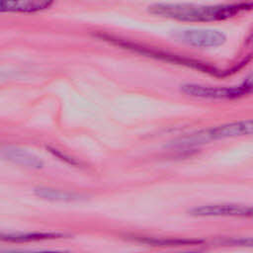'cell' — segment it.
<instances>
[{"label":"cell","mask_w":253,"mask_h":253,"mask_svg":"<svg viewBox=\"0 0 253 253\" xmlns=\"http://www.w3.org/2000/svg\"><path fill=\"white\" fill-rule=\"evenodd\" d=\"M251 3H234L224 5H194V4H155L149 12L161 17L185 22H212L226 20L243 11L251 9Z\"/></svg>","instance_id":"6da1fadb"},{"label":"cell","mask_w":253,"mask_h":253,"mask_svg":"<svg viewBox=\"0 0 253 253\" xmlns=\"http://www.w3.org/2000/svg\"><path fill=\"white\" fill-rule=\"evenodd\" d=\"M252 89L251 77L242 84L233 87H212L200 84H184L181 90L193 97L208 99H234L250 93Z\"/></svg>","instance_id":"7a4b0ae2"},{"label":"cell","mask_w":253,"mask_h":253,"mask_svg":"<svg viewBox=\"0 0 253 253\" xmlns=\"http://www.w3.org/2000/svg\"><path fill=\"white\" fill-rule=\"evenodd\" d=\"M175 38L189 45L197 47H211L222 44L226 38L225 36L213 30L190 29L179 31L175 34Z\"/></svg>","instance_id":"3957f363"},{"label":"cell","mask_w":253,"mask_h":253,"mask_svg":"<svg viewBox=\"0 0 253 253\" xmlns=\"http://www.w3.org/2000/svg\"><path fill=\"white\" fill-rule=\"evenodd\" d=\"M252 121H241L230 124H225L222 126H218L212 128H210L204 133H199L195 135L192 139L194 142L204 141L208 139H217V138H225V137H235L241 135H247L252 133Z\"/></svg>","instance_id":"277c9868"},{"label":"cell","mask_w":253,"mask_h":253,"mask_svg":"<svg viewBox=\"0 0 253 253\" xmlns=\"http://www.w3.org/2000/svg\"><path fill=\"white\" fill-rule=\"evenodd\" d=\"M190 213L195 216H251V207L236 204L207 205L194 208Z\"/></svg>","instance_id":"5b68a950"},{"label":"cell","mask_w":253,"mask_h":253,"mask_svg":"<svg viewBox=\"0 0 253 253\" xmlns=\"http://www.w3.org/2000/svg\"><path fill=\"white\" fill-rule=\"evenodd\" d=\"M54 0H0V14L35 13L45 10Z\"/></svg>","instance_id":"8992f818"},{"label":"cell","mask_w":253,"mask_h":253,"mask_svg":"<svg viewBox=\"0 0 253 253\" xmlns=\"http://www.w3.org/2000/svg\"><path fill=\"white\" fill-rule=\"evenodd\" d=\"M64 236L65 234L60 232H28L16 234H0V240L9 242H28L44 239H54Z\"/></svg>","instance_id":"52a82bcc"},{"label":"cell","mask_w":253,"mask_h":253,"mask_svg":"<svg viewBox=\"0 0 253 253\" xmlns=\"http://www.w3.org/2000/svg\"><path fill=\"white\" fill-rule=\"evenodd\" d=\"M36 195L42 199H46V200L64 201V202L76 201L80 198V196H78L76 194L67 193V192L50 189V188H38V189H36Z\"/></svg>","instance_id":"ba28073f"},{"label":"cell","mask_w":253,"mask_h":253,"mask_svg":"<svg viewBox=\"0 0 253 253\" xmlns=\"http://www.w3.org/2000/svg\"><path fill=\"white\" fill-rule=\"evenodd\" d=\"M5 152H6V156L9 159L13 160L14 162L21 163L23 165H27L30 167H36V168H40L42 165L40 159H38L36 156H33L32 154L24 152L23 150L9 149V150H6Z\"/></svg>","instance_id":"9c48e42d"}]
</instances>
